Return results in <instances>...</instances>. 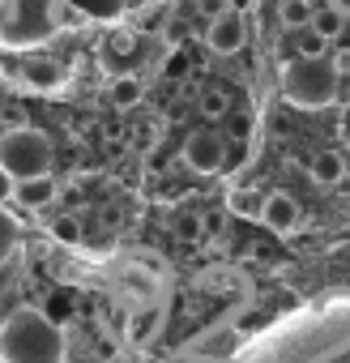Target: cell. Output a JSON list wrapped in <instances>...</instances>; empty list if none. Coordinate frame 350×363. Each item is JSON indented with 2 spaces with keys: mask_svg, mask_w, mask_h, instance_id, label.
Wrapping results in <instances>:
<instances>
[{
  "mask_svg": "<svg viewBox=\"0 0 350 363\" xmlns=\"http://www.w3.org/2000/svg\"><path fill=\"white\" fill-rule=\"evenodd\" d=\"M64 5L90 22H120L124 18V5L128 0H64Z\"/></svg>",
  "mask_w": 350,
  "mask_h": 363,
  "instance_id": "13",
  "label": "cell"
},
{
  "mask_svg": "<svg viewBox=\"0 0 350 363\" xmlns=\"http://www.w3.org/2000/svg\"><path fill=\"white\" fill-rule=\"evenodd\" d=\"M69 337L43 308H18L0 325V359L9 363H64Z\"/></svg>",
  "mask_w": 350,
  "mask_h": 363,
  "instance_id": "2",
  "label": "cell"
},
{
  "mask_svg": "<svg viewBox=\"0 0 350 363\" xmlns=\"http://www.w3.org/2000/svg\"><path fill=\"white\" fill-rule=\"evenodd\" d=\"M261 206H265V197L252 193V189H231L227 193V210L235 218H261Z\"/></svg>",
  "mask_w": 350,
  "mask_h": 363,
  "instance_id": "18",
  "label": "cell"
},
{
  "mask_svg": "<svg viewBox=\"0 0 350 363\" xmlns=\"http://www.w3.org/2000/svg\"><path fill=\"white\" fill-rule=\"evenodd\" d=\"M0 363H9V359H0Z\"/></svg>",
  "mask_w": 350,
  "mask_h": 363,
  "instance_id": "29",
  "label": "cell"
},
{
  "mask_svg": "<svg viewBox=\"0 0 350 363\" xmlns=\"http://www.w3.org/2000/svg\"><path fill=\"white\" fill-rule=\"evenodd\" d=\"M282 94L303 111H320L337 99V69L320 56H295L282 65Z\"/></svg>",
  "mask_w": 350,
  "mask_h": 363,
  "instance_id": "4",
  "label": "cell"
},
{
  "mask_svg": "<svg viewBox=\"0 0 350 363\" xmlns=\"http://www.w3.org/2000/svg\"><path fill=\"white\" fill-rule=\"evenodd\" d=\"M324 5H333V9H341V13L350 18V0H324Z\"/></svg>",
  "mask_w": 350,
  "mask_h": 363,
  "instance_id": "25",
  "label": "cell"
},
{
  "mask_svg": "<svg viewBox=\"0 0 350 363\" xmlns=\"http://www.w3.org/2000/svg\"><path fill=\"white\" fill-rule=\"evenodd\" d=\"M227 111H231V94H227L222 86H205V90H201V116L222 120Z\"/></svg>",
  "mask_w": 350,
  "mask_h": 363,
  "instance_id": "20",
  "label": "cell"
},
{
  "mask_svg": "<svg viewBox=\"0 0 350 363\" xmlns=\"http://www.w3.org/2000/svg\"><path fill=\"white\" fill-rule=\"evenodd\" d=\"M184 162H188L197 175H218L222 162H227V137L214 133V128L188 133V141H184Z\"/></svg>",
  "mask_w": 350,
  "mask_h": 363,
  "instance_id": "6",
  "label": "cell"
},
{
  "mask_svg": "<svg viewBox=\"0 0 350 363\" xmlns=\"http://www.w3.org/2000/svg\"><path fill=\"white\" fill-rule=\"evenodd\" d=\"M307 175H312V184H341L346 158H341L337 150H316L312 162H307Z\"/></svg>",
  "mask_w": 350,
  "mask_h": 363,
  "instance_id": "12",
  "label": "cell"
},
{
  "mask_svg": "<svg viewBox=\"0 0 350 363\" xmlns=\"http://www.w3.org/2000/svg\"><path fill=\"white\" fill-rule=\"evenodd\" d=\"M201 350H210V354H231V350H239V337H235V333H218V337H205Z\"/></svg>",
  "mask_w": 350,
  "mask_h": 363,
  "instance_id": "21",
  "label": "cell"
},
{
  "mask_svg": "<svg viewBox=\"0 0 350 363\" xmlns=\"http://www.w3.org/2000/svg\"><path fill=\"white\" fill-rule=\"evenodd\" d=\"M56 235H60V240H77L81 231H77V223H69V218H60V223H56Z\"/></svg>",
  "mask_w": 350,
  "mask_h": 363,
  "instance_id": "24",
  "label": "cell"
},
{
  "mask_svg": "<svg viewBox=\"0 0 350 363\" xmlns=\"http://www.w3.org/2000/svg\"><path fill=\"white\" fill-rule=\"evenodd\" d=\"M0 167L13 179L52 175V141L39 128H9L0 133Z\"/></svg>",
  "mask_w": 350,
  "mask_h": 363,
  "instance_id": "5",
  "label": "cell"
},
{
  "mask_svg": "<svg viewBox=\"0 0 350 363\" xmlns=\"http://www.w3.org/2000/svg\"><path fill=\"white\" fill-rule=\"evenodd\" d=\"M162 303H149V308H141V312H132V320H128V342L132 346H149L154 337H158V329H162Z\"/></svg>",
  "mask_w": 350,
  "mask_h": 363,
  "instance_id": "11",
  "label": "cell"
},
{
  "mask_svg": "<svg viewBox=\"0 0 350 363\" xmlns=\"http://www.w3.org/2000/svg\"><path fill=\"white\" fill-rule=\"evenodd\" d=\"M60 0H0V48L35 52L60 35Z\"/></svg>",
  "mask_w": 350,
  "mask_h": 363,
  "instance_id": "3",
  "label": "cell"
},
{
  "mask_svg": "<svg viewBox=\"0 0 350 363\" xmlns=\"http://www.w3.org/2000/svg\"><path fill=\"white\" fill-rule=\"evenodd\" d=\"M18 244H22V223L13 218V210H9V206H0V265L13 261Z\"/></svg>",
  "mask_w": 350,
  "mask_h": 363,
  "instance_id": "15",
  "label": "cell"
},
{
  "mask_svg": "<svg viewBox=\"0 0 350 363\" xmlns=\"http://www.w3.org/2000/svg\"><path fill=\"white\" fill-rule=\"evenodd\" d=\"M307 30H316V35L329 43V39H337V35L346 30V13L333 9V5H320V9L312 13V26H307Z\"/></svg>",
  "mask_w": 350,
  "mask_h": 363,
  "instance_id": "16",
  "label": "cell"
},
{
  "mask_svg": "<svg viewBox=\"0 0 350 363\" xmlns=\"http://www.w3.org/2000/svg\"><path fill=\"white\" fill-rule=\"evenodd\" d=\"M162 73H166V77H175V82H180V77L188 73V56H184L180 48H171V56L162 60Z\"/></svg>",
  "mask_w": 350,
  "mask_h": 363,
  "instance_id": "22",
  "label": "cell"
},
{
  "mask_svg": "<svg viewBox=\"0 0 350 363\" xmlns=\"http://www.w3.org/2000/svg\"><path fill=\"white\" fill-rule=\"evenodd\" d=\"M141 363H166L162 354H141Z\"/></svg>",
  "mask_w": 350,
  "mask_h": 363,
  "instance_id": "26",
  "label": "cell"
},
{
  "mask_svg": "<svg viewBox=\"0 0 350 363\" xmlns=\"http://www.w3.org/2000/svg\"><path fill=\"white\" fill-rule=\"evenodd\" d=\"M341 65H350V52H346V56H341Z\"/></svg>",
  "mask_w": 350,
  "mask_h": 363,
  "instance_id": "28",
  "label": "cell"
},
{
  "mask_svg": "<svg viewBox=\"0 0 350 363\" xmlns=\"http://www.w3.org/2000/svg\"><path fill=\"white\" fill-rule=\"evenodd\" d=\"M244 39H248V26H244V13L239 9H222L210 22V30H205V48L214 56H235L244 48Z\"/></svg>",
  "mask_w": 350,
  "mask_h": 363,
  "instance_id": "7",
  "label": "cell"
},
{
  "mask_svg": "<svg viewBox=\"0 0 350 363\" xmlns=\"http://www.w3.org/2000/svg\"><path fill=\"white\" fill-rule=\"evenodd\" d=\"M22 82L30 86V90H60L64 86V65H56V60H47V56H39V60H26L22 65Z\"/></svg>",
  "mask_w": 350,
  "mask_h": 363,
  "instance_id": "10",
  "label": "cell"
},
{
  "mask_svg": "<svg viewBox=\"0 0 350 363\" xmlns=\"http://www.w3.org/2000/svg\"><path fill=\"white\" fill-rule=\"evenodd\" d=\"M9 201H13V175L0 167V206H9Z\"/></svg>",
  "mask_w": 350,
  "mask_h": 363,
  "instance_id": "23",
  "label": "cell"
},
{
  "mask_svg": "<svg viewBox=\"0 0 350 363\" xmlns=\"http://www.w3.org/2000/svg\"><path fill=\"white\" fill-rule=\"evenodd\" d=\"M239 363H350V286L278 316L239 350Z\"/></svg>",
  "mask_w": 350,
  "mask_h": 363,
  "instance_id": "1",
  "label": "cell"
},
{
  "mask_svg": "<svg viewBox=\"0 0 350 363\" xmlns=\"http://www.w3.org/2000/svg\"><path fill=\"white\" fill-rule=\"evenodd\" d=\"M341 137H346V141H350V120H341Z\"/></svg>",
  "mask_w": 350,
  "mask_h": 363,
  "instance_id": "27",
  "label": "cell"
},
{
  "mask_svg": "<svg viewBox=\"0 0 350 363\" xmlns=\"http://www.w3.org/2000/svg\"><path fill=\"white\" fill-rule=\"evenodd\" d=\"M171 231H175V240L197 244V240L205 235V218H201V214H193V210H184V214H175V218H171Z\"/></svg>",
  "mask_w": 350,
  "mask_h": 363,
  "instance_id": "19",
  "label": "cell"
},
{
  "mask_svg": "<svg viewBox=\"0 0 350 363\" xmlns=\"http://www.w3.org/2000/svg\"><path fill=\"white\" fill-rule=\"evenodd\" d=\"M141 94H145V82H141L137 73H115V77H111V103H115V107H137Z\"/></svg>",
  "mask_w": 350,
  "mask_h": 363,
  "instance_id": "14",
  "label": "cell"
},
{
  "mask_svg": "<svg viewBox=\"0 0 350 363\" xmlns=\"http://www.w3.org/2000/svg\"><path fill=\"white\" fill-rule=\"evenodd\" d=\"M299 201L290 197V193H265V206H261V223L269 227V231H278V235H290L295 227H299Z\"/></svg>",
  "mask_w": 350,
  "mask_h": 363,
  "instance_id": "8",
  "label": "cell"
},
{
  "mask_svg": "<svg viewBox=\"0 0 350 363\" xmlns=\"http://www.w3.org/2000/svg\"><path fill=\"white\" fill-rule=\"evenodd\" d=\"M312 0H282V9H278V22L286 30H307L312 26Z\"/></svg>",
  "mask_w": 350,
  "mask_h": 363,
  "instance_id": "17",
  "label": "cell"
},
{
  "mask_svg": "<svg viewBox=\"0 0 350 363\" xmlns=\"http://www.w3.org/2000/svg\"><path fill=\"white\" fill-rule=\"evenodd\" d=\"M56 193H60V184L52 175H35V179H13V201L22 206V210H47L52 201H56Z\"/></svg>",
  "mask_w": 350,
  "mask_h": 363,
  "instance_id": "9",
  "label": "cell"
}]
</instances>
